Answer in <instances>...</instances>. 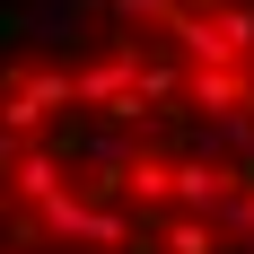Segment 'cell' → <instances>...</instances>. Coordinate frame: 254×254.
<instances>
[{
	"mask_svg": "<svg viewBox=\"0 0 254 254\" xmlns=\"http://www.w3.org/2000/svg\"><path fill=\"white\" fill-rule=\"evenodd\" d=\"M0 254H254V0H70L26 35Z\"/></svg>",
	"mask_w": 254,
	"mask_h": 254,
	"instance_id": "cell-1",
	"label": "cell"
}]
</instances>
